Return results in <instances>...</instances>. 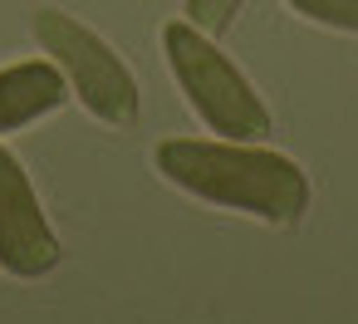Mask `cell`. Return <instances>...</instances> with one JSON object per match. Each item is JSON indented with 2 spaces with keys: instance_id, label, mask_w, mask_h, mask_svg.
I'll return each mask as SVG.
<instances>
[{
  "instance_id": "6da1fadb",
  "label": "cell",
  "mask_w": 358,
  "mask_h": 324,
  "mask_svg": "<svg viewBox=\"0 0 358 324\" xmlns=\"http://www.w3.org/2000/svg\"><path fill=\"white\" fill-rule=\"evenodd\" d=\"M157 172L196 202L245 211L270 226H294L309 211V177L294 157L250 148V143H201V138H167L152 153Z\"/></svg>"
},
{
  "instance_id": "7a4b0ae2",
  "label": "cell",
  "mask_w": 358,
  "mask_h": 324,
  "mask_svg": "<svg viewBox=\"0 0 358 324\" xmlns=\"http://www.w3.org/2000/svg\"><path fill=\"white\" fill-rule=\"evenodd\" d=\"M162 50H167L172 79L182 84L187 104L196 108V118L211 133H221L231 143H255L270 133L265 99L211 35H201L192 20H172V25H162Z\"/></svg>"
},
{
  "instance_id": "3957f363",
  "label": "cell",
  "mask_w": 358,
  "mask_h": 324,
  "mask_svg": "<svg viewBox=\"0 0 358 324\" xmlns=\"http://www.w3.org/2000/svg\"><path fill=\"white\" fill-rule=\"evenodd\" d=\"M35 40L45 45V55L59 64V74L69 79V94L84 99V108L113 128H128L138 123L143 113V94H138V79L133 69L108 50V40H99L89 25H79L74 15L45 6L35 10Z\"/></svg>"
},
{
  "instance_id": "277c9868",
  "label": "cell",
  "mask_w": 358,
  "mask_h": 324,
  "mask_svg": "<svg viewBox=\"0 0 358 324\" xmlns=\"http://www.w3.org/2000/svg\"><path fill=\"white\" fill-rule=\"evenodd\" d=\"M59 265V236L10 148H0V270L40 280Z\"/></svg>"
},
{
  "instance_id": "5b68a950",
  "label": "cell",
  "mask_w": 358,
  "mask_h": 324,
  "mask_svg": "<svg viewBox=\"0 0 358 324\" xmlns=\"http://www.w3.org/2000/svg\"><path fill=\"white\" fill-rule=\"evenodd\" d=\"M64 99H69V79L50 59H25V64L0 69V133H15L64 108Z\"/></svg>"
},
{
  "instance_id": "8992f818",
  "label": "cell",
  "mask_w": 358,
  "mask_h": 324,
  "mask_svg": "<svg viewBox=\"0 0 358 324\" xmlns=\"http://www.w3.org/2000/svg\"><path fill=\"white\" fill-rule=\"evenodd\" d=\"M289 6H294L304 20H314V25L358 35V0H289Z\"/></svg>"
},
{
  "instance_id": "52a82bcc",
  "label": "cell",
  "mask_w": 358,
  "mask_h": 324,
  "mask_svg": "<svg viewBox=\"0 0 358 324\" xmlns=\"http://www.w3.org/2000/svg\"><path fill=\"white\" fill-rule=\"evenodd\" d=\"M245 6V0H187V20L201 30V35H226L236 25V10Z\"/></svg>"
}]
</instances>
